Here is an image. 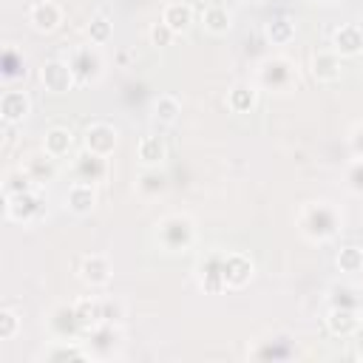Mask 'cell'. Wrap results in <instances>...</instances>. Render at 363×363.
<instances>
[{"label": "cell", "instance_id": "obj_1", "mask_svg": "<svg viewBox=\"0 0 363 363\" xmlns=\"http://www.w3.org/2000/svg\"><path fill=\"white\" fill-rule=\"evenodd\" d=\"M295 224H298V230H301V235L306 241L326 244V241L340 235V230H343V210L335 201H326V199L303 201L298 216H295Z\"/></svg>", "mask_w": 363, "mask_h": 363}, {"label": "cell", "instance_id": "obj_2", "mask_svg": "<svg viewBox=\"0 0 363 363\" xmlns=\"http://www.w3.org/2000/svg\"><path fill=\"white\" fill-rule=\"evenodd\" d=\"M153 241L159 250L179 255L196 244V221L187 213H167L153 227Z\"/></svg>", "mask_w": 363, "mask_h": 363}, {"label": "cell", "instance_id": "obj_3", "mask_svg": "<svg viewBox=\"0 0 363 363\" xmlns=\"http://www.w3.org/2000/svg\"><path fill=\"white\" fill-rule=\"evenodd\" d=\"M255 85L258 91H269V94H286L298 85V68L292 60L281 57V54H272V57H264L255 68Z\"/></svg>", "mask_w": 363, "mask_h": 363}, {"label": "cell", "instance_id": "obj_4", "mask_svg": "<svg viewBox=\"0 0 363 363\" xmlns=\"http://www.w3.org/2000/svg\"><path fill=\"white\" fill-rule=\"evenodd\" d=\"M65 60H68V65L74 71L77 85H91V82H96L102 77V54H99V48L94 43L74 45Z\"/></svg>", "mask_w": 363, "mask_h": 363}, {"label": "cell", "instance_id": "obj_5", "mask_svg": "<svg viewBox=\"0 0 363 363\" xmlns=\"http://www.w3.org/2000/svg\"><path fill=\"white\" fill-rule=\"evenodd\" d=\"M45 213V199L37 187L23 190L17 196H6V216L14 224H34Z\"/></svg>", "mask_w": 363, "mask_h": 363}, {"label": "cell", "instance_id": "obj_6", "mask_svg": "<svg viewBox=\"0 0 363 363\" xmlns=\"http://www.w3.org/2000/svg\"><path fill=\"white\" fill-rule=\"evenodd\" d=\"M79 340H82V346L88 349L91 357H108V354H113V349L122 343V329H119V323H113V320H102L99 326L88 329Z\"/></svg>", "mask_w": 363, "mask_h": 363}, {"label": "cell", "instance_id": "obj_7", "mask_svg": "<svg viewBox=\"0 0 363 363\" xmlns=\"http://www.w3.org/2000/svg\"><path fill=\"white\" fill-rule=\"evenodd\" d=\"M77 275H79V281L85 286L102 289L113 278V264H111V258L105 252H88V255H82V261L77 267Z\"/></svg>", "mask_w": 363, "mask_h": 363}, {"label": "cell", "instance_id": "obj_8", "mask_svg": "<svg viewBox=\"0 0 363 363\" xmlns=\"http://www.w3.org/2000/svg\"><path fill=\"white\" fill-rule=\"evenodd\" d=\"M196 275H199V286H201L207 295H221V292H227V281H224V250L207 252V255L199 261Z\"/></svg>", "mask_w": 363, "mask_h": 363}, {"label": "cell", "instance_id": "obj_9", "mask_svg": "<svg viewBox=\"0 0 363 363\" xmlns=\"http://www.w3.org/2000/svg\"><path fill=\"white\" fill-rule=\"evenodd\" d=\"M71 173H74V182H82V184H99L108 179L111 173V164H108V156H99V153H91V150H82L79 156H74V164H71Z\"/></svg>", "mask_w": 363, "mask_h": 363}, {"label": "cell", "instance_id": "obj_10", "mask_svg": "<svg viewBox=\"0 0 363 363\" xmlns=\"http://www.w3.org/2000/svg\"><path fill=\"white\" fill-rule=\"evenodd\" d=\"M40 82L48 94H68L77 79H74V71L68 65V60H48L40 65Z\"/></svg>", "mask_w": 363, "mask_h": 363}, {"label": "cell", "instance_id": "obj_11", "mask_svg": "<svg viewBox=\"0 0 363 363\" xmlns=\"http://www.w3.org/2000/svg\"><path fill=\"white\" fill-rule=\"evenodd\" d=\"M48 329L57 340H79L82 337V323L77 318L74 303H60L48 315Z\"/></svg>", "mask_w": 363, "mask_h": 363}, {"label": "cell", "instance_id": "obj_12", "mask_svg": "<svg viewBox=\"0 0 363 363\" xmlns=\"http://www.w3.org/2000/svg\"><path fill=\"white\" fill-rule=\"evenodd\" d=\"M295 354H298V349H295L292 335H267V337L255 340V346L250 349L252 360H289Z\"/></svg>", "mask_w": 363, "mask_h": 363}, {"label": "cell", "instance_id": "obj_13", "mask_svg": "<svg viewBox=\"0 0 363 363\" xmlns=\"http://www.w3.org/2000/svg\"><path fill=\"white\" fill-rule=\"evenodd\" d=\"M82 142H85V150L99 153V156H111L119 145V130L111 122H91L82 133Z\"/></svg>", "mask_w": 363, "mask_h": 363}, {"label": "cell", "instance_id": "obj_14", "mask_svg": "<svg viewBox=\"0 0 363 363\" xmlns=\"http://www.w3.org/2000/svg\"><path fill=\"white\" fill-rule=\"evenodd\" d=\"M255 275V264L247 252H224V281H227V289H244Z\"/></svg>", "mask_w": 363, "mask_h": 363}, {"label": "cell", "instance_id": "obj_15", "mask_svg": "<svg viewBox=\"0 0 363 363\" xmlns=\"http://www.w3.org/2000/svg\"><path fill=\"white\" fill-rule=\"evenodd\" d=\"M28 23H31L34 31L51 34V31L60 28V23H62V6L54 3V0H37V3H31V9H28Z\"/></svg>", "mask_w": 363, "mask_h": 363}, {"label": "cell", "instance_id": "obj_16", "mask_svg": "<svg viewBox=\"0 0 363 363\" xmlns=\"http://www.w3.org/2000/svg\"><path fill=\"white\" fill-rule=\"evenodd\" d=\"M309 68H312V77L318 82H337L343 77V57L335 48H323V51L312 54Z\"/></svg>", "mask_w": 363, "mask_h": 363}, {"label": "cell", "instance_id": "obj_17", "mask_svg": "<svg viewBox=\"0 0 363 363\" xmlns=\"http://www.w3.org/2000/svg\"><path fill=\"white\" fill-rule=\"evenodd\" d=\"M332 48L340 57H357L363 54V26L360 23H343L332 31Z\"/></svg>", "mask_w": 363, "mask_h": 363}, {"label": "cell", "instance_id": "obj_18", "mask_svg": "<svg viewBox=\"0 0 363 363\" xmlns=\"http://www.w3.org/2000/svg\"><path fill=\"white\" fill-rule=\"evenodd\" d=\"M31 113V99L26 91H3L0 96V119L9 125H20L23 119H28Z\"/></svg>", "mask_w": 363, "mask_h": 363}, {"label": "cell", "instance_id": "obj_19", "mask_svg": "<svg viewBox=\"0 0 363 363\" xmlns=\"http://www.w3.org/2000/svg\"><path fill=\"white\" fill-rule=\"evenodd\" d=\"M326 329L335 337H352L360 329V312L357 309H346V306H329Z\"/></svg>", "mask_w": 363, "mask_h": 363}, {"label": "cell", "instance_id": "obj_20", "mask_svg": "<svg viewBox=\"0 0 363 363\" xmlns=\"http://www.w3.org/2000/svg\"><path fill=\"white\" fill-rule=\"evenodd\" d=\"M258 85L255 82H235L227 96H224V105L233 111V113H250L255 105H258Z\"/></svg>", "mask_w": 363, "mask_h": 363}, {"label": "cell", "instance_id": "obj_21", "mask_svg": "<svg viewBox=\"0 0 363 363\" xmlns=\"http://www.w3.org/2000/svg\"><path fill=\"white\" fill-rule=\"evenodd\" d=\"M65 207L74 213V216H88L94 213L96 207V187L94 184H82V182H74L65 193Z\"/></svg>", "mask_w": 363, "mask_h": 363}, {"label": "cell", "instance_id": "obj_22", "mask_svg": "<svg viewBox=\"0 0 363 363\" xmlns=\"http://www.w3.org/2000/svg\"><path fill=\"white\" fill-rule=\"evenodd\" d=\"M43 150H45L48 156H54V159L71 156V153H74V133H71L68 128H62V125L48 128L45 136H43Z\"/></svg>", "mask_w": 363, "mask_h": 363}, {"label": "cell", "instance_id": "obj_23", "mask_svg": "<svg viewBox=\"0 0 363 363\" xmlns=\"http://www.w3.org/2000/svg\"><path fill=\"white\" fill-rule=\"evenodd\" d=\"M136 156H139L142 167H159L167 159V145L159 133H145L136 145Z\"/></svg>", "mask_w": 363, "mask_h": 363}, {"label": "cell", "instance_id": "obj_24", "mask_svg": "<svg viewBox=\"0 0 363 363\" xmlns=\"http://www.w3.org/2000/svg\"><path fill=\"white\" fill-rule=\"evenodd\" d=\"M162 23H167L176 34H184L193 23H196V11H193V6L190 3H182V0H173V3H167L164 9H162V17H159Z\"/></svg>", "mask_w": 363, "mask_h": 363}, {"label": "cell", "instance_id": "obj_25", "mask_svg": "<svg viewBox=\"0 0 363 363\" xmlns=\"http://www.w3.org/2000/svg\"><path fill=\"white\" fill-rule=\"evenodd\" d=\"M57 162H60V159H54V156H48L45 150H40V153H31L23 167H26V173L34 179V184L40 187V184L57 179Z\"/></svg>", "mask_w": 363, "mask_h": 363}, {"label": "cell", "instance_id": "obj_26", "mask_svg": "<svg viewBox=\"0 0 363 363\" xmlns=\"http://www.w3.org/2000/svg\"><path fill=\"white\" fill-rule=\"evenodd\" d=\"M179 113H182V102H179V96H173V94H159V96L153 99V108H150V119H153V125H159V128H170V125H176Z\"/></svg>", "mask_w": 363, "mask_h": 363}, {"label": "cell", "instance_id": "obj_27", "mask_svg": "<svg viewBox=\"0 0 363 363\" xmlns=\"http://www.w3.org/2000/svg\"><path fill=\"white\" fill-rule=\"evenodd\" d=\"M264 37L272 43V45H286L295 40V20L286 17V14H275L264 23Z\"/></svg>", "mask_w": 363, "mask_h": 363}, {"label": "cell", "instance_id": "obj_28", "mask_svg": "<svg viewBox=\"0 0 363 363\" xmlns=\"http://www.w3.org/2000/svg\"><path fill=\"white\" fill-rule=\"evenodd\" d=\"M74 309H77V318H79V323H82V335L105 320V318H102V298H96V295L77 298V301H74Z\"/></svg>", "mask_w": 363, "mask_h": 363}, {"label": "cell", "instance_id": "obj_29", "mask_svg": "<svg viewBox=\"0 0 363 363\" xmlns=\"http://www.w3.org/2000/svg\"><path fill=\"white\" fill-rule=\"evenodd\" d=\"M326 303H329V306H346V309H357V312H360L363 295H360V289L352 286V284H332V286L326 289Z\"/></svg>", "mask_w": 363, "mask_h": 363}, {"label": "cell", "instance_id": "obj_30", "mask_svg": "<svg viewBox=\"0 0 363 363\" xmlns=\"http://www.w3.org/2000/svg\"><path fill=\"white\" fill-rule=\"evenodd\" d=\"M201 26L210 31V34H227L230 28H233V14L224 9V6H218V3H213V6H207V9H201Z\"/></svg>", "mask_w": 363, "mask_h": 363}, {"label": "cell", "instance_id": "obj_31", "mask_svg": "<svg viewBox=\"0 0 363 363\" xmlns=\"http://www.w3.org/2000/svg\"><path fill=\"white\" fill-rule=\"evenodd\" d=\"M0 74L6 82H14V79H23L26 77V57L20 48L14 45H6L3 54H0Z\"/></svg>", "mask_w": 363, "mask_h": 363}, {"label": "cell", "instance_id": "obj_32", "mask_svg": "<svg viewBox=\"0 0 363 363\" xmlns=\"http://www.w3.org/2000/svg\"><path fill=\"white\" fill-rule=\"evenodd\" d=\"M136 190L147 199H156L167 190V176L159 167H142V173L136 176Z\"/></svg>", "mask_w": 363, "mask_h": 363}, {"label": "cell", "instance_id": "obj_33", "mask_svg": "<svg viewBox=\"0 0 363 363\" xmlns=\"http://www.w3.org/2000/svg\"><path fill=\"white\" fill-rule=\"evenodd\" d=\"M88 349L82 346V340H57L54 349L45 352V360L57 363V360H88Z\"/></svg>", "mask_w": 363, "mask_h": 363}, {"label": "cell", "instance_id": "obj_34", "mask_svg": "<svg viewBox=\"0 0 363 363\" xmlns=\"http://www.w3.org/2000/svg\"><path fill=\"white\" fill-rule=\"evenodd\" d=\"M31 187H37V184H34V179L26 173L23 164H20V167H11V170L3 173V196H17V193L31 190Z\"/></svg>", "mask_w": 363, "mask_h": 363}, {"label": "cell", "instance_id": "obj_35", "mask_svg": "<svg viewBox=\"0 0 363 363\" xmlns=\"http://www.w3.org/2000/svg\"><path fill=\"white\" fill-rule=\"evenodd\" d=\"M335 264L343 275H357V272H363V250L354 247V244L340 247L337 255H335Z\"/></svg>", "mask_w": 363, "mask_h": 363}, {"label": "cell", "instance_id": "obj_36", "mask_svg": "<svg viewBox=\"0 0 363 363\" xmlns=\"http://www.w3.org/2000/svg\"><path fill=\"white\" fill-rule=\"evenodd\" d=\"M85 34H88V40L94 43V45H105L108 40H111V34H113V23H111V17L108 14H94L91 20H88V26H85Z\"/></svg>", "mask_w": 363, "mask_h": 363}, {"label": "cell", "instance_id": "obj_37", "mask_svg": "<svg viewBox=\"0 0 363 363\" xmlns=\"http://www.w3.org/2000/svg\"><path fill=\"white\" fill-rule=\"evenodd\" d=\"M343 182L349 187V193L363 196V159H352L343 170Z\"/></svg>", "mask_w": 363, "mask_h": 363}, {"label": "cell", "instance_id": "obj_38", "mask_svg": "<svg viewBox=\"0 0 363 363\" xmlns=\"http://www.w3.org/2000/svg\"><path fill=\"white\" fill-rule=\"evenodd\" d=\"M173 37H179L167 23H153L150 28H147V40H150V45H156V48H164V45H170L173 43Z\"/></svg>", "mask_w": 363, "mask_h": 363}, {"label": "cell", "instance_id": "obj_39", "mask_svg": "<svg viewBox=\"0 0 363 363\" xmlns=\"http://www.w3.org/2000/svg\"><path fill=\"white\" fill-rule=\"evenodd\" d=\"M17 329H20V315L14 309L3 306L0 309V340H11L17 335Z\"/></svg>", "mask_w": 363, "mask_h": 363}, {"label": "cell", "instance_id": "obj_40", "mask_svg": "<svg viewBox=\"0 0 363 363\" xmlns=\"http://www.w3.org/2000/svg\"><path fill=\"white\" fill-rule=\"evenodd\" d=\"M102 318L119 323V320L125 318V306H122V301H119V298H102Z\"/></svg>", "mask_w": 363, "mask_h": 363}, {"label": "cell", "instance_id": "obj_41", "mask_svg": "<svg viewBox=\"0 0 363 363\" xmlns=\"http://www.w3.org/2000/svg\"><path fill=\"white\" fill-rule=\"evenodd\" d=\"M349 150H352L354 159H363V122H357L349 130Z\"/></svg>", "mask_w": 363, "mask_h": 363}, {"label": "cell", "instance_id": "obj_42", "mask_svg": "<svg viewBox=\"0 0 363 363\" xmlns=\"http://www.w3.org/2000/svg\"><path fill=\"white\" fill-rule=\"evenodd\" d=\"M241 3H258V0H241Z\"/></svg>", "mask_w": 363, "mask_h": 363}, {"label": "cell", "instance_id": "obj_43", "mask_svg": "<svg viewBox=\"0 0 363 363\" xmlns=\"http://www.w3.org/2000/svg\"><path fill=\"white\" fill-rule=\"evenodd\" d=\"M360 320H363V306H360Z\"/></svg>", "mask_w": 363, "mask_h": 363}, {"label": "cell", "instance_id": "obj_44", "mask_svg": "<svg viewBox=\"0 0 363 363\" xmlns=\"http://www.w3.org/2000/svg\"><path fill=\"white\" fill-rule=\"evenodd\" d=\"M329 3H343V0H329Z\"/></svg>", "mask_w": 363, "mask_h": 363}, {"label": "cell", "instance_id": "obj_45", "mask_svg": "<svg viewBox=\"0 0 363 363\" xmlns=\"http://www.w3.org/2000/svg\"><path fill=\"white\" fill-rule=\"evenodd\" d=\"M357 357H360V360H363V352H360V354H357Z\"/></svg>", "mask_w": 363, "mask_h": 363}]
</instances>
